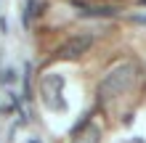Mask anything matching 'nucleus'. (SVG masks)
I'll return each instance as SVG.
<instances>
[{
    "label": "nucleus",
    "instance_id": "39448f33",
    "mask_svg": "<svg viewBox=\"0 0 146 143\" xmlns=\"http://www.w3.org/2000/svg\"><path fill=\"white\" fill-rule=\"evenodd\" d=\"M133 21H138V24H146V13H138V16H133Z\"/></svg>",
    "mask_w": 146,
    "mask_h": 143
},
{
    "label": "nucleus",
    "instance_id": "20e7f679",
    "mask_svg": "<svg viewBox=\"0 0 146 143\" xmlns=\"http://www.w3.org/2000/svg\"><path fill=\"white\" fill-rule=\"evenodd\" d=\"M98 140H101V127L96 122H85L74 130L69 143H98Z\"/></svg>",
    "mask_w": 146,
    "mask_h": 143
},
{
    "label": "nucleus",
    "instance_id": "f03ea898",
    "mask_svg": "<svg viewBox=\"0 0 146 143\" xmlns=\"http://www.w3.org/2000/svg\"><path fill=\"white\" fill-rule=\"evenodd\" d=\"M64 90V77L61 74H45L40 82V96L50 111H66V101L61 96Z\"/></svg>",
    "mask_w": 146,
    "mask_h": 143
},
{
    "label": "nucleus",
    "instance_id": "f257e3e1",
    "mask_svg": "<svg viewBox=\"0 0 146 143\" xmlns=\"http://www.w3.org/2000/svg\"><path fill=\"white\" fill-rule=\"evenodd\" d=\"M135 74H138L135 61H119L117 66H111L109 74L101 80V85H98L101 101H104V103H109V101H114L117 96H122L125 90H130L133 82H135Z\"/></svg>",
    "mask_w": 146,
    "mask_h": 143
},
{
    "label": "nucleus",
    "instance_id": "7ed1b4c3",
    "mask_svg": "<svg viewBox=\"0 0 146 143\" xmlns=\"http://www.w3.org/2000/svg\"><path fill=\"white\" fill-rule=\"evenodd\" d=\"M90 45H93L90 35H74V37L66 40V43H61V48L56 50V58L58 61H74V58H80Z\"/></svg>",
    "mask_w": 146,
    "mask_h": 143
}]
</instances>
